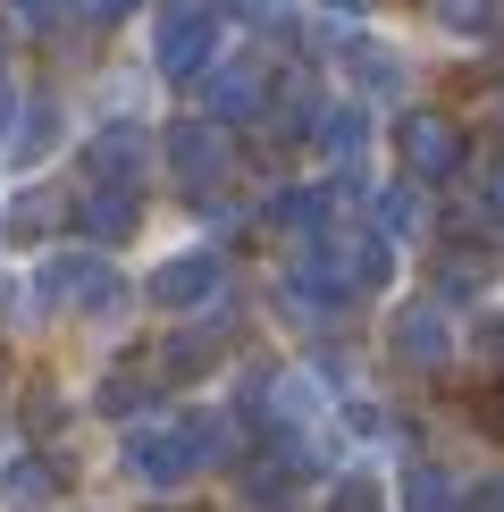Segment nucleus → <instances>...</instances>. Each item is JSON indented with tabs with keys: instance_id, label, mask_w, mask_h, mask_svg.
Returning a JSON list of instances; mask_svg holds the SVG:
<instances>
[{
	"instance_id": "obj_1",
	"label": "nucleus",
	"mask_w": 504,
	"mask_h": 512,
	"mask_svg": "<svg viewBox=\"0 0 504 512\" xmlns=\"http://www.w3.org/2000/svg\"><path fill=\"white\" fill-rule=\"evenodd\" d=\"M227 420H143V429H126L118 445V462H126V479H143V487H185L194 471H210V462H227Z\"/></svg>"
},
{
	"instance_id": "obj_2",
	"label": "nucleus",
	"mask_w": 504,
	"mask_h": 512,
	"mask_svg": "<svg viewBox=\"0 0 504 512\" xmlns=\"http://www.w3.org/2000/svg\"><path fill=\"white\" fill-rule=\"evenodd\" d=\"M210 59H219V9H202V0L160 9V26H152V68L177 76V84H194Z\"/></svg>"
},
{
	"instance_id": "obj_3",
	"label": "nucleus",
	"mask_w": 504,
	"mask_h": 512,
	"mask_svg": "<svg viewBox=\"0 0 504 512\" xmlns=\"http://www.w3.org/2000/svg\"><path fill=\"white\" fill-rule=\"evenodd\" d=\"M34 294H42V303H59V311H118L126 277L101 261V252H51V261L34 269Z\"/></svg>"
},
{
	"instance_id": "obj_4",
	"label": "nucleus",
	"mask_w": 504,
	"mask_h": 512,
	"mask_svg": "<svg viewBox=\"0 0 504 512\" xmlns=\"http://www.w3.org/2000/svg\"><path fill=\"white\" fill-rule=\"evenodd\" d=\"M395 152H404L412 185H446L462 168V135H454V118H437V110H404L395 118Z\"/></svg>"
},
{
	"instance_id": "obj_5",
	"label": "nucleus",
	"mask_w": 504,
	"mask_h": 512,
	"mask_svg": "<svg viewBox=\"0 0 504 512\" xmlns=\"http://www.w3.org/2000/svg\"><path fill=\"white\" fill-rule=\"evenodd\" d=\"M160 152H168V168H177L185 194H210V185L227 177V126L219 118H177L160 135Z\"/></svg>"
},
{
	"instance_id": "obj_6",
	"label": "nucleus",
	"mask_w": 504,
	"mask_h": 512,
	"mask_svg": "<svg viewBox=\"0 0 504 512\" xmlns=\"http://www.w3.org/2000/svg\"><path fill=\"white\" fill-rule=\"evenodd\" d=\"M219 286H227V269H219V252H177V261H160L152 269V311H202V303H219Z\"/></svg>"
},
{
	"instance_id": "obj_7",
	"label": "nucleus",
	"mask_w": 504,
	"mask_h": 512,
	"mask_svg": "<svg viewBox=\"0 0 504 512\" xmlns=\"http://www.w3.org/2000/svg\"><path fill=\"white\" fill-rule=\"evenodd\" d=\"M387 353L404 361V370H446V361H454L446 311H437V303H404V311L387 319Z\"/></svg>"
},
{
	"instance_id": "obj_8",
	"label": "nucleus",
	"mask_w": 504,
	"mask_h": 512,
	"mask_svg": "<svg viewBox=\"0 0 504 512\" xmlns=\"http://www.w3.org/2000/svg\"><path fill=\"white\" fill-rule=\"evenodd\" d=\"M269 110V76L252 68V59H219V68H202V118L219 126H244Z\"/></svg>"
},
{
	"instance_id": "obj_9",
	"label": "nucleus",
	"mask_w": 504,
	"mask_h": 512,
	"mask_svg": "<svg viewBox=\"0 0 504 512\" xmlns=\"http://www.w3.org/2000/svg\"><path fill=\"white\" fill-rule=\"evenodd\" d=\"M143 160H152V135H143L135 118L101 126V135H84V185H135Z\"/></svg>"
},
{
	"instance_id": "obj_10",
	"label": "nucleus",
	"mask_w": 504,
	"mask_h": 512,
	"mask_svg": "<svg viewBox=\"0 0 504 512\" xmlns=\"http://www.w3.org/2000/svg\"><path fill=\"white\" fill-rule=\"evenodd\" d=\"M135 219H143L135 185H84V202H76V227H84V244H93V252L126 244V236H135Z\"/></svg>"
},
{
	"instance_id": "obj_11",
	"label": "nucleus",
	"mask_w": 504,
	"mask_h": 512,
	"mask_svg": "<svg viewBox=\"0 0 504 512\" xmlns=\"http://www.w3.org/2000/svg\"><path fill=\"white\" fill-rule=\"evenodd\" d=\"M59 487H68V471H59L51 454H9V462H0V504H9V512L59 504Z\"/></svg>"
},
{
	"instance_id": "obj_12",
	"label": "nucleus",
	"mask_w": 504,
	"mask_h": 512,
	"mask_svg": "<svg viewBox=\"0 0 504 512\" xmlns=\"http://www.w3.org/2000/svg\"><path fill=\"white\" fill-rule=\"evenodd\" d=\"M311 143H320V152L353 177V168H362V152H370V110H362V101H336V110H320Z\"/></svg>"
},
{
	"instance_id": "obj_13",
	"label": "nucleus",
	"mask_w": 504,
	"mask_h": 512,
	"mask_svg": "<svg viewBox=\"0 0 504 512\" xmlns=\"http://www.w3.org/2000/svg\"><path fill=\"white\" fill-rule=\"evenodd\" d=\"M336 252H345V277H353V294H378L395 277V244L378 236V227H336Z\"/></svg>"
},
{
	"instance_id": "obj_14",
	"label": "nucleus",
	"mask_w": 504,
	"mask_h": 512,
	"mask_svg": "<svg viewBox=\"0 0 504 512\" xmlns=\"http://www.w3.org/2000/svg\"><path fill=\"white\" fill-rule=\"evenodd\" d=\"M345 76L362 84V93H378V101H387L395 84H404V59H395L387 42H370V34H353V42H345Z\"/></svg>"
},
{
	"instance_id": "obj_15",
	"label": "nucleus",
	"mask_w": 504,
	"mask_h": 512,
	"mask_svg": "<svg viewBox=\"0 0 504 512\" xmlns=\"http://www.w3.org/2000/svg\"><path fill=\"white\" fill-rule=\"evenodd\" d=\"M328 210H336V202H328V185H294V194L269 202V219H278L294 244H311V236H328Z\"/></svg>"
},
{
	"instance_id": "obj_16",
	"label": "nucleus",
	"mask_w": 504,
	"mask_h": 512,
	"mask_svg": "<svg viewBox=\"0 0 504 512\" xmlns=\"http://www.w3.org/2000/svg\"><path fill=\"white\" fill-rule=\"evenodd\" d=\"M9 152H17V168H34V160H51V152H59V101H26V110H17Z\"/></svg>"
},
{
	"instance_id": "obj_17",
	"label": "nucleus",
	"mask_w": 504,
	"mask_h": 512,
	"mask_svg": "<svg viewBox=\"0 0 504 512\" xmlns=\"http://www.w3.org/2000/svg\"><path fill=\"white\" fill-rule=\"evenodd\" d=\"M420 219H429V202H420V185H387V194H378V236L387 244H404V236H420Z\"/></svg>"
},
{
	"instance_id": "obj_18",
	"label": "nucleus",
	"mask_w": 504,
	"mask_h": 512,
	"mask_svg": "<svg viewBox=\"0 0 504 512\" xmlns=\"http://www.w3.org/2000/svg\"><path fill=\"white\" fill-rule=\"evenodd\" d=\"M404 512H462L454 504V479L437 471V462H412V471H404Z\"/></svg>"
},
{
	"instance_id": "obj_19",
	"label": "nucleus",
	"mask_w": 504,
	"mask_h": 512,
	"mask_svg": "<svg viewBox=\"0 0 504 512\" xmlns=\"http://www.w3.org/2000/svg\"><path fill=\"white\" fill-rule=\"evenodd\" d=\"M143 403H160V378H110V387H101V412L110 420H135Z\"/></svg>"
},
{
	"instance_id": "obj_20",
	"label": "nucleus",
	"mask_w": 504,
	"mask_h": 512,
	"mask_svg": "<svg viewBox=\"0 0 504 512\" xmlns=\"http://www.w3.org/2000/svg\"><path fill=\"white\" fill-rule=\"evenodd\" d=\"M328 512H387V487L353 471V479H336V487H328Z\"/></svg>"
},
{
	"instance_id": "obj_21",
	"label": "nucleus",
	"mask_w": 504,
	"mask_h": 512,
	"mask_svg": "<svg viewBox=\"0 0 504 512\" xmlns=\"http://www.w3.org/2000/svg\"><path fill=\"white\" fill-rule=\"evenodd\" d=\"M51 219H59V194H42V185H34V194H17V210H9L17 236H51Z\"/></svg>"
},
{
	"instance_id": "obj_22",
	"label": "nucleus",
	"mask_w": 504,
	"mask_h": 512,
	"mask_svg": "<svg viewBox=\"0 0 504 512\" xmlns=\"http://www.w3.org/2000/svg\"><path fill=\"white\" fill-rule=\"evenodd\" d=\"M437 17H446L454 34H488L496 26V0H437Z\"/></svg>"
},
{
	"instance_id": "obj_23",
	"label": "nucleus",
	"mask_w": 504,
	"mask_h": 512,
	"mask_svg": "<svg viewBox=\"0 0 504 512\" xmlns=\"http://www.w3.org/2000/svg\"><path fill=\"white\" fill-rule=\"evenodd\" d=\"M471 210H479V227H488V236H504V160L488 168V185H479V202H471Z\"/></svg>"
},
{
	"instance_id": "obj_24",
	"label": "nucleus",
	"mask_w": 504,
	"mask_h": 512,
	"mask_svg": "<svg viewBox=\"0 0 504 512\" xmlns=\"http://www.w3.org/2000/svg\"><path fill=\"white\" fill-rule=\"evenodd\" d=\"M17 9V26H59L68 9H84V0H9Z\"/></svg>"
},
{
	"instance_id": "obj_25",
	"label": "nucleus",
	"mask_w": 504,
	"mask_h": 512,
	"mask_svg": "<svg viewBox=\"0 0 504 512\" xmlns=\"http://www.w3.org/2000/svg\"><path fill=\"white\" fill-rule=\"evenodd\" d=\"M462 512H504V479H488V487H471V504Z\"/></svg>"
},
{
	"instance_id": "obj_26",
	"label": "nucleus",
	"mask_w": 504,
	"mask_h": 512,
	"mask_svg": "<svg viewBox=\"0 0 504 512\" xmlns=\"http://www.w3.org/2000/svg\"><path fill=\"white\" fill-rule=\"evenodd\" d=\"M479 420H488V429L504 437V387H488V395H479Z\"/></svg>"
},
{
	"instance_id": "obj_27",
	"label": "nucleus",
	"mask_w": 504,
	"mask_h": 512,
	"mask_svg": "<svg viewBox=\"0 0 504 512\" xmlns=\"http://www.w3.org/2000/svg\"><path fill=\"white\" fill-rule=\"evenodd\" d=\"M93 9H101V17H126V9H135V0H93Z\"/></svg>"
},
{
	"instance_id": "obj_28",
	"label": "nucleus",
	"mask_w": 504,
	"mask_h": 512,
	"mask_svg": "<svg viewBox=\"0 0 504 512\" xmlns=\"http://www.w3.org/2000/svg\"><path fill=\"white\" fill-rule=\"evenodd\" d=\"M160 512H202V504H160Z\"/></svg>"
}]
</instances>
